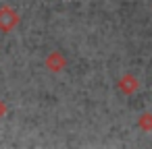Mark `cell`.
I'll return each mask as SVG.
<instances>
[{
  "mask_svg": "<svg viewBox=\"0 0 152 149\" xmlns=\"http://www.w3.org/2000/svg\"><path fill=\"white\" fill-rule=\"evenodd\" d=\"M21 17L13 6H0V31L2 33H11L17 25H19Z\"/></svg>",
  "mask_w": 152,
  "mask_h": 149,
  "instance_id": "obj_1",
  "label": "cell"
},
{
  "mask_svg": "<svg viewBox=\"0 0 152 149\" xmlns=\"http://www.w3.org/2000/svg\"><path fill=\"white\" fill-rule=\"evenodd\" d=\"M117 89H119L123 95H133V93L140 89V81H137V77H135V75L125 73V75L117 81Z\"/></svg>",
  "mask_w": 152,
  "mask_h": 149,
  "instance_id": "obj_2",
  "label": "cell"
},
{
  "mask_svg": "<svg viewBox=\"0 0 152 149\" xmlns=\"http://www.w3.org/2000/svg\"><path fill=\"white\" fill-rule=\"evenodd\" d=\"M44 66H46L50 73H61V71L67 66V58H65V54H61V52H50V54L46 56V60H44Z\"/></svg>",
  "mask_w": 152,
  "mask_h": 149,
  "instance_id": "obj_3",
  "label": "cell"
},
{
  "mask_svg": "<svg viewBox=\"0 0 152 149\" xmlns=\"http://www.w3.org/2000/svg\"><path fill=\"white\" fill-rule=\"evenodd\" d=\"M137 128L144 132H152V112H144L137 118Z\"/></svg>",
  "mask_w": 152,
  "mask_h": 149,
  "instance_id": "obj_4",
  "label": "cell"
},
{
  "mask_svg": "<svg viewBox=\"0 0 152 149\" xmlns=\"http://www.w3.org/2000/svg\"><path fill=\"white\" fill-rule=\"evenodd\" d=\"M4 114H7V104H4L2 99H0V118H2Z\"/></svg>",
  "mask_w": 152,
  "mask_h": 149,
  "instance_id": "obj_5",
  "label": "cell"
}]
</instances>
